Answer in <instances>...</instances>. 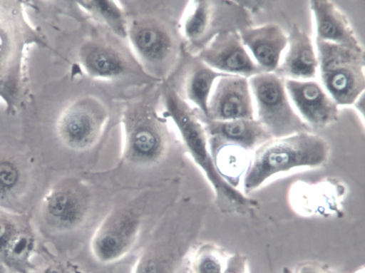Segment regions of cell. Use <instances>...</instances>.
I'll return each mask as SVG.
<instances>
[{
	"mask_svg": "<svg viewBox=\"0 0 365 273\" xmlns=\"http://www.w3.org/2000/svg\"><path fill=\"white\" fill-rule=\"evenodd\" d=\"M320 83L339 105H351L365 90V55L314 39Z\"/></svg>",
	"mask_w": 365,
	"mask_h": 273,
	"instance_id": "cell-7",
	"label": "cell"
},
{
	"mask_svg": "<svg viewBox=\"0 0 365 273\" xmlns=\"http://www.w3.org/2000/svg\"><path fill=\"white\" fill-rule=\"evenodd\" d=\"M284 79L315 80L318 75V58L312 39L297 24H293L287 34V45L274 72Z\"/></svg>",
	"mask_w": 365,
	"mask_h": 273,
	"instance_id": "cell-17",
	"label": "cell"
},
{
	"mask_svg": "<svg viewBox=\"0 0 365 273\" xmlns=\"http://www.w3.org/2000/svg\"><path fill=\"white\" fill-rule=\"evenodd\" d=\"M77 3L91 18L105 26L114 35L127 39L128 21L120 1L87 0Z\"/></svg>",
	"mask_w": 365,
	"mask_h": 273,
	"instance_id": "cell-25",
	"label": "cell"
},
{
	"mask_svg": "<svg viewBox=\"0 0 365 273\" xmlns=\"http://www.w3.org/2000/svg\"><path fill=\"white\" fill-rule=\"evenodd\" d=\"M208 143L218 173L237 188L251 165L254 152L230 143L208 140Z\"/></svg>",
	"mask_w": 365,
	"mask_h": 273,
	"instance_id": "cell-23",
	"label": "cell"
},
{
	"mask_svg": "<svg viewBox=\"0 0 365 273\" xmlns=\"http://www.w3.org/2000/svg\"><path fill=\"white\" fill-rule=\"evenodd\" d=\"M31 273H84L76 263L63 259H52L39 266L34 265Z\"/></svg>",
	"mask_w": 365,
	"mask_h": 273,
	"instance_id": "cell-27",
	"label": "cell"
},
{
	"mask_svg": "<svg viewBox=\"0 0 365 273\" xmlns=\"http://www.w3.org/2000/svg\"><path fill=\"white\" fill-rule=\"evenodd\" d=\"M239 33L243 44L262 72H275L287 45V34L273 23L249 26Z\"/></svg>",
	"mask_w": 365,
	"mask_h": 273,
	"instance_id": "cell-18",
	"label": "cell"
},
{
	"mask_svg": "<svg viewBox=\"0 0 365 273\" xmlns=\"http://www.w3.org/2000/svg\"><path fill=\"white\" fill-rule=\"evenodd\" d=\"M298 273H328L323 268L314 264H306L302 266Z\"/></svg>",
	"mask_w": 365,
	"mask_h": 273,
	"instance_id": "cell-30",
	"label": "cell"
},
{
	"mask_svg": "<svg viewBox=\"0 0 365 273\" xmlns=\"http://www.w3.org/2000/svg\"><path fill=\"white\" fill-rule=\"evenodd\" d=\"M180 204L162 219L133 267L132 273H178L192 250L197 222Z\"/></svg>",
	"mask_w": 365,
	"mask_h": 273,
	"instance_id": "cell-3",
	"label": "cell"
},
{
	"mask_svg": "<svg viewBox=\"0 0 365 273\" xmlns=\"http://www.w3.org/2000/svg\"><path fill=\"white\" fill-rule=\"evenodd\" d=\"M126 18L127 39L140 64L151 76L165 79L180 56V26L153 12L129 14Z\"/></svg>",
	"mask_w": 365,
	"mask_h": 273,
	"instance_id": "cell-4",
	"label": "cell"
},
{
	"mask_svg": "<svg viewBox=\"0 0 365 273\" xmlns=\"http://www.w3.org/2000/svg\"><path fill=\"white\" fill-rule=\"evenodd\" d=\"M355 273H364V269H362V271L361 272L360 270H359L358 272H355Z\"/></svg>",
	"mask_w": 365,
	"mask_h": 273,
	"instance_id": "cell-33",
	"label": "cell"
},
{
	"mask_svg": "<svg viewBox=\"0 0 365 273\" xmlns=\"http://www.w3.org/2000/svg\"><path fill=\"white\" fill-rule=\"evenodd\" d=\"M284 85L294 110L311 130L338 120L339 106L319 81L284 79Z\"/></svg>",
	"mask_w": 365,
	"mask_h": 273,
	"instance_id": "cell-13",
	"label": "cell"
},
{
	"mask_svg": "<svg viewBox=\"0 0 365 273\" xmlns=\"http://www.w3.org/2000/svg\"><path fill=\"white\" fill-rule=\"evenodd\" d=\"M188 257L190 273H222L227 259L220 247L210 242L200 244Z\"/></svg>",
	"mask_w": 365,
	"mask_h": 273,
	"instance_id": "cell-26",
	"label": "cell"
},
{
	"mask_svg": "<svg viewBox=\"0 0 365 273\" xmlns=\"http://www.w3.org/2000/svg\"><path fill=\"white\" fill-rule=\"evenodd\" d=\"M162 98L165 115L174 123L187 152L212 187L221 210L246 214L254 209L257 202L231 186L218 173L199 113L166 83L163 84Z\"/></svg>",
	"mask_w": 365,
	"mask_h": 273,
	"instance_id": "cell-1",
	"label": "cell"
},
{
	"mask_svg": "<svg viewBox=\"0 0 365 273\" xmlns=\"http://www.w3.org/2000/svg\"><path fill=\"white\" fill-rule=\"evenodd\" d=\"M0 273H9V272L0 267Z\"/></svg>",
	"mask_w": 365,
	"mask_h": 273,
	"instance_id": "cell-32",
	"label": "cell"
},
{
	"mask_svg": "<svg viewBox=\"0 0 365 273\" xmlns=\"http://www.w3.org/2000/svg\"><path fill=\"white\" fill-rule=\"evenodd\" d=\"M282 273H292L289 269L284 268Z\"/></svg>",
	"mask_w": 365,
	"mask_h": 273,
	"instance_id": "cell-31",
	"label": "cell"
},
{
	"mask_svg": "<svg viewBox=\"0 0 365 273\" xmlns=\"http://www.w3.org/2000/svg\"><path fill=\"white\" fill-rule=\"evenodd\" d=\"M345 194L344 185L331 178L315 184L298 181L290 189L289 200L292 207L302 215H338Z\"/></svg>",
	"mask_w": 365,
	"mask_h": 273,
	"instance_id": "cell-16",
	"label": "cell"
},
{
	"mask_svg": "<svg viewBox=\"0 0 365 273\" xmlns=\"http://www.w3.org/2000/svg\"><path fill=\"white\" fill-rule=\"evenodd\" d=\"M202 118V117H201ZM255 119V108L247 78L225 75L217 78L207 105V120Z\"/></svg>",
	"mask_w": 365,
	"mask_h": 273,
	"instance_id": "cell-15",
	"label": "cell"
},
{
	"mask_svg": "<svg viewBox=\"0 0 365 273\" xmlns=\"http://www.w3.org/2000/svg\"><path fill=\"white\" fill-rule=\"evenodd\" d=\"M28 187L29 176L24 168L15 160L0 156V208L21 213L20 204Z\"/></svg>",
	"mask_w": 365,
	"mask_h": 273,
	"instance_id": "cell-24",
	"label": "cell"
},
{
	"mask_svg": "<svg viewBox=\"0 0 365 273\" xmlns=\"http://www.w3.org/2000/svg\"><path fill=\"white\" fill-rule=\"evenodd\" d=\"M34 43H43L26 21L21 1H0V98L10 108L21 95L25 48Z\"/></svg>",
	"mask_w": 365,
	"mask_h": 273,
	"instance_id": "cell-6",
	"label": "cell"
},
{
	"mask_svg": "<svg viewBox=\"0 0 365 273\" xmlns=\"http://www.w3.org/2000/svg\"><path fill=\"white\" fill-rule=\"evenodd\" d=\"M122 158L128 163L150 167L166 156L170 142L165 118L148 98L128 102L122 115Z\"/></svg>",
	"mask_w": 365,
	"mask_h": 273,
	"instance_id": "cell-5",
	"label": "cell"
},
{
	"mask_svg": "<svg viewBox=\"0 0 365 273\" xmlns=\"http://www.w3.org/2000/svg\"><path fill=\"white\" fill-rule=\"evenodd\" d=\"M185 76L182 97L203 119L207 118L208 101L215 81L227 75L210 68L196 56Z\"/></svg>",
	"mask_w": 365,
	"mask_h": 273,
	"instance_id": "cell-22",
	"label": "cell"
},
{
	"mask_svg": "<svg viewBox=\"0 0 365 273\" xmlns=\"http://www.w3.org/2000/svg\"><path fill=\"white\" fill-rule=\"evenodd\" d=\"M202 120L208 140L234 143L252 152L272 138L269 132L255 118L224 121L202 118Z\"/></svg>",
	"mask_w": 365,
	"mask_h": 273,
	"instance_id": "cell-21",
	"label": "cell"
},
{
	"mask_svg": "<svg viewBox=\"0 0 365 273\" xmlns=\"http://www.w3.org/2000/svg\"><path fill=\"white\" fill-rule=\"evenodd\" d=\"M91 194L81 181L64 178L57 182L43 198L38 210L46 232L61 235L81 227L91 207Z\"/></svg>",
	"mask_w": 365,
	"mask_h": 273,
	"instance_id": "cell-9",
	"label": "cell"
},
{
	"mask_svg": "<svg viewBox=\"0 0 365 273\" xmlns=\"http://www.w3.org/2000/svg\"><path fill=\"white\" fill-rule=\"evenodd\" d=\"M143 223L141 210L133 204L113 207L95 230L90 243L92 255L109 264L125 257L135 246Z\"/></svg>",
	"mask_w": 365,
	"mask_h": 273,
	"instance_id": "cell-10",
	"label": "cell"
},
{
	"mask_svg": "<svg viewBox=\"0 0 365 273\" xmlns=\"http://www.w3.org/2000/svg\"><path fill=\"white\" fill-rule=\"evenodd\" d=\"M222 273H250L247 256L235 253L227 257Z\"/></svg>",
	"mask_w": 365,
	"mask_h": 273,
	"instance_id": "cell-28",
	"label": "cell"
},
{
	"mask_svg": "<svg viewBox=\"0 0 365 273\" xmlns=\"http://www.w3.org/2000/svg\"><path fill=\"white\" fill-rule=\"evenodd\" d=\"M354 109L359 114V118L361 120L362 124H364V93L360 95L356 100L351 105Z\"/></svg>",
	"mask_w": 365,
	"mask_h": 273,
	"instance_id": "cell-29",
	"label": "cell"
},
{
	"mask_svg": "<svg viewBox=\"0 0 365 273\" xmlns=\"http://www.w3.org/2000/svg\"><path fill=\"white\" fill-rule=\"evenodd\" d=\"M248 81L254 103L255 118L272 138L311 132L294 110L283 78L274 72H262L251 76Z\"/></svg>",
	"mask_w": 365,
	"mask_h": 273,
	"instance_id": "cell-8",
	"label": "cell"
},
{
	"mask_svg": "<svg viewBox=\"0 0 365 273\" xmlns=\"http://www.w3.org/2000/svg\"><path fill=\"white\" fill-rule=\"evenodd\" d=\"M108 118L104 104L92 96L78 98L62 113L57 125L61 142L68 148L83 151L98 141Z\"/></svg>",
	"mask_w": 365,
	"mask_h": 273,
	"instance_id": "cell-11",
	"label": "cell"
},
{
	"mask_svg": "<svg viewBox=\"0 0 365 273\" xmlns=\"http://www.w3.org/2000/svg\"><path fill=\"white\" fill-rule=\"evenodd\" d=\"M330 145L323 137L301 132L272 138L258 148L243 178L244 193H249L272 177L299 168H318L330 156Z\"/></svg>",
	"mask_w": 365,
	"mask_h": 273,
	"instance_id": "cell-2",
	"label": "cell"
},
{
	"mask_svg": "<svg viewBox=\"0 0 365 273\" xmlns=\"http://www.w3.org/2000/svg\"><path fill=\"white\" fill-rule=\"evenodd\" d=\"M309 7L314 19L315 39L364 51L347 16L333 1L312 0Z\"/></svg>",
	"mask_w": 365,
	"mask_h": 273,
	"instance_id": "cell-19",
	"label": "cell"
},
{
	"mask_svg": "<svg viewBox=\"0 0 365 273\" xmlns=\"http://www.w3.org/2000/svg\"><path fill=\"white\" fill-rule=\"evenodd\" d=\"M35 249L29 217L0 208V267L9 273H31Z\"/></svg>",
	"mask_w": 365,
	"mask_h": 273,
	"instance_id": "cell-12",
	"label": "cell"
},
{
	"mask_svg": "<svg viewBox=\"0 0 365 273\" xmlns=\"http://www.w3.org/2000/svg\"><path fill=\"white\" fill-rule=\"evenodd\" d=\"M195 56L224 74L249 78L262 73L243 44L238 31L218 34Z\"/></svg>",
	"mask_w": 365,
	"mask_h": 273,
	"instance_id": "cell-14",
	"label": "cell"
},
{
	"mask_svg": "<svg viewBox=\"0 0 365 273\" xmlns=\"http://www.w3.org/2000/svg\"><path fill=\"white\" fill-rule=\"evenodd\" d=\"M79 59L85 72L97 79H117L128 68L122 51L103 39H91L85 43L80 49Z\"/></svg>",
	"mask_w": 365,
	"mask_h": 273,
	"instance_id": "cell-20",
	"label": "cell"
}]
</instances>
